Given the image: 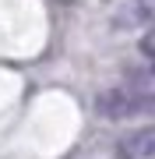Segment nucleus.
<instances>
[{"label":"nucleus","instance_id":"1","mask_svg":"<svg viewBox=\"0 0 155 159\" xmlns=\"http://www.w3.org/2000/svg\"><path fill=\"white\" fill-rule=\"evenodd\" d=\"M148 89H134V85H127V89H109L106 96H99L95 106L102 110L106 117H134V113H141V110H148Z\"/></svg>","mask_w":155,"mask_h":159},{"label":"nucleus","instance_id":"2","mask_svg":"<svg viewBox=\"0 0 155 159\" xmlns=\"http://www.w3.org/2000/svg\"><path fill=\"white\" fill-rule=\"evenodd\" d=\"M116 148H120L123 159H152V152H155V131L141 127V131H134V134H127Z\"/></svg>","mask_w":155,"mask_h":159},{"label":"nucleus","instance_id":"3","mask_svg":"<svg viewBox=\"0 0 155 159\" xmlns=\"http://www.w3.org/2000/svg\"><path fill=\"white\" fill-rule=\"evenodd\" d=\"M152 7H155V0H127L123 11H131V14H123L120 21L123 25H148L152 21Z\"/></svg>","mask_w":155,"mask_h":159},{"label":"nucleus","instance_id":"4","mask_svg":"<svg viewBox=\"0 0 155 159\" xmlns=\"http://www.w3.org/2000/svg\"><path fill=\"white\" fill-rule=\"evenodd\" d=\"M141 53H144V60L152 57V43H148V35H144V39H141Z\"/></svg>","mask_w":155,"mask_h":159}]
</instances>
